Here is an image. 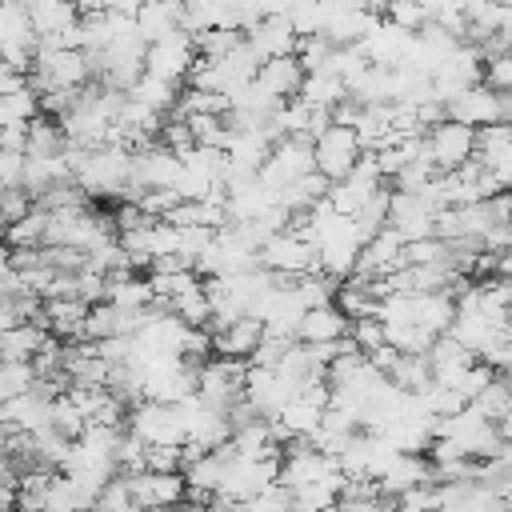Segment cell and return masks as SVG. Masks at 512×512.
<instances>
[{
    "label": "cell",
    "mask_w": 512,
    "mask_h": 512,
    "mask_svg": "<svg viewBox=\"0 0 512 512\" xmlns=\"http://www.w3.org/2000/svg\"><path fill=\"white\" fill-rule=\"evenodd\" d=\"M360 152H364V144H360V136H356L352 124H336L332 120V124H324L312 136V168L320 176H328V180L348 176V168L360 160Z\"/></svg>",
    "instance_id": "cell-1"
},
{
    "label": "cell",
    "mask_w": 512,
    "mask_h": 512,
    "mask_svg": "<svg viewBox=\"0 0 512 512\" xmlns=\"http://www.w3.org/2000/svg\"><path fill=\"white\" fill-rule=\"evenodd\" d=\"M424 148H428V160L440 172H452V168H460L464 160L476 156V128L464 124V120L444 116L432 128H424Z\"/></svg>",
    "instance_id": "cell-2"
},
{
    "label": "cell",
    "mask_w": 512,
    "mask_h": 512,
    "mask_svg": "<svg viewBox=\"0 0 512 512\" xmlns=\"http://www.w3.org/2000/svg\"><path fill=\"white\" fill-rule=\"evenodd\" d=\"M124 428L136 432L144 444H184L180 412H176V404H164V400H148V396H140V400L128 408Z\"/></svg>",
    "instance_id": "cell-3"
},
{
    "label": "cell",
    "mask_w": 512,
    "mask_h": 512,
    "mask_svg": "<svg viewBox=\"0 0 512 512\" xmlns=\"http://www.w3.org/2000/svg\"><path fill=\"white\" fill-rule=\"evenodd\" d=\"M260 264L272 268L276 276L292 280V276L316 268V244H312L308 236H300L296 228H280V232H272V236L260 244Z\"/></svg>",
    "instance_id": "cell-4"
},
{
    "label": "cell",
    "mask_w": 512,
    "mask_h": 512,
    "mask_svg": "<svg viewBox=\"0 0 512 512\" xmlns=\"http://www.w3.org/2000/svg\"><path fill=\"white\" fill-rule=\"evenodd\" d=\"M260 172V180L268 184V188H284V184H292V180H300L304 172H312V140L308 136H280L272 148H268V156H264V164L256 168Z\"/></svg>",
    "instance_id": "cell-5"
},
{
    "label": "cell",
    "mask_w": 512,
    "mask_h": 512,
    "mask_svg": "<svg viewBox=\"0 0 512 512\" xmlns=\"http://www.w3.org/2000/svg\"><path fill=\"white\" fill-rule=\"evenodd\" d=\"M388 224H392V228H396L404 240L432 236V224H436V204H432L424 192L392 188V196H388Z\"/></svg>",
    "instance_id": "cell-6"
},
{
    "label": "cell",
    "mask_w": 512,
    "mask_h": 512,
    "mask_svg": "<svg viewBox=\"0 0 512 512\" xmlns=\"http://www.w3.org/2000/svg\"><path fill=\"white\" fill-rule=\"evenodd\" d=\"M192 60H196L192 32L180 28V32H168V36H160V40L148 44L144 72H156V76H168V80H184V72L192 68Z\"/></svg>",
    "instance_id": "cell-7"
},
{
    "label": "cell",
    "mask_w": 512,
    "mask_h": 512,
    "mask_svg": "<svg viewBox=\"0 0 512 512\" xmlns=\"http://www.w3.org/2000/svg\"><path fill=\"white\" fill-rule=\"evenodd\" d=\"M124 476H128V484H132V500H136V508L180 504L184 492H188L184 472H152V468H140V472H124Z\"/></svg>",
    "instance_id": "cell-8"
},
{
    "label": "cell",
    "mask_w": 512,
    "mask_h": 512,
    "mask_svg": "<svg viewBox=\"0 0 512 512\" xmlns=\"http://www.w3.org/2000/svg\"><path fill=\"white\" fill-rule=\"evenodd\" d=\"M296 40H300V32L292 28V20L288 16H280V12H264L256 24H248L244 28V44L260 56V60H268V56H284V52H296Z\"/></svg>",
    "instance_id": "cell-9"
},
{
    "label": "cell",
    "mask_w": 512,
    "mask_h": 512,
    "mask_svg": "<svg viewBox=\"0 0 512 512\" xmlns=\"http://www.w3.org/2000/svg\"><path fill=\"white\" fill-rule=\"evenodd\" d=\"M148 308H120L112 300H96L88 304L84 316V340H108V336H132L144 324Z\"/></svg>",
    "instance_id": "cell-10"
},
{
    "label": "cell",
    "mask_w": 512,
    "mask_h": 512,
    "mask_svg": "<svg viewBox=\"0 0 512 512\" xmlns=\"http://www.w3.org/2000/svg\"><path fill=\"white\" fill-rule=\"evenodd\" d=\"M356 48H360L372 64L392 68V64H404V56H408V48H412V32H404V28H396L392 20L380 16V20L356 40Z\"/></svg>",
    "instance_id": "cell-11"
},
{
    "label": "cell",
    "mask_w": 512,
    "mask_h": 512,
    "mask_svg": "<svg viewBox=\"0 0 512 512\" xmlns=\"http://www.w3.org/2000/svg\"><path fill=\"white\" fill-rule=\"evenodd\" d=\"M448 116H452V120H464V124H472V128H480V124L504 120V104H500V92H496V88H488L484 80H476V84H468L460 96L448 100Z\"/></svg>",
    "instance_id": "cell-12"
},
{
    "label": "cell",
    "mask_w": 512,
    "mask_h": 512,
    "mask_svg": "<svg viewBox=\"0 0 512 512\" xmlns=\"http://www.w3.org/2000/svg\"><path fill=\"white\" fill-rule=\"evenodd\" d=\"M260 340H264V320L256 312L232 316L228 324L212 328V352L216 356H240V360H248Z\"/></svg>",
    "instance_id": "cell-13"
},
{
    "label": "cell",
    "mask_w": 512,
    "mask_h": 512,
    "mask_svg": "<svg viewBox=\"0 0 512 512\" xmlns=\"http://www.w3.org/2000/svg\"><path fill=\"white\" fill-rule=\"evenodd\" d=\"M272 100H292L300 96V84H304V64L296 60V52H284V56H268L256 64V76H252Z\"/></svg>",
    "instance_id": "cell-14"
},
{
    "label": "cell",
    "mask_w": 512,
    "mask_h": 512,
    "mask_svg": "<svg viewBox=\"0 0 512 512\" xmlns=\"http://www.w3.org/2000/svg\"><path fill=\"white\" fill-rule=\"evenodd\" d=\"M344 336H348V316L340 312L336 300L304 308V316L296 324V340H304V344H324V340H344Z\"/></svg>",
    "instance_id": "cell-15"
},
{
    "label": "cell",
    "mask_w": 512,
    "mask_h": 512,
    "mask_svg": "<svg viewBox=\"0 0 512 512\" xmlns=\"http://www.w3.org/2000/svg\"><path fill=\"white\" fill-rule=\"evenodd\" d=\"M84 316H88V300L80 296L44 300V328H52L60 340H84Z\"/></svg>",
    "instance_id": "cell-16"
},
{
    "label": "cell",
    "mask_w": 512,
    "mask_h": 512,
    "mask_svg": "<svg viewBox=\"0 0 512 512\" xmlns=\"http://www.w3.org/2000/svg\"><path fill=\"white\" fill-rule=\"evenodd\" d=\"M132 20H136L140 36L152 44V40H160V36L184 28V4H180V0H144Z\"/></svg>",
    "instance_id": "cell-17"
},
{
    "label": "cell",
    "mask_w": 512,
    "mask_h": 512,
    "mask_svg": "<svg viewBox=\"0 0 512 512\" xmlns=\"http://www.w3.org/2000/svg\"><path fill=\"white\" fill-rule=\"evenodd\" d=\"M44 340H48V332L40 320H16V324L0 328V360H32Z\"/></svg>",
    "instance_id": "cell-18"
},
{
    "label": "cell",
    "mask_w": 512,
    "mask_h": 512,
    "mask_svg": "<svg viewBox=\"0 0 512 512\" xmlns=\"http://www.w3.org/2000/svg\"><path fill=\"white\" fill-rule=\"evenodd\" d=\"M132 100L156 108V112H172L176 108V96H180V80H168V76H156V72H140L136 84L128 88Z\"/></svg>",
    "instance_id": "cell-19"
},
{
    "label": "cell",
    "mask_w": 512,
    "mask_h": 512,
    "mask_svg": "<svg viewBox=\"0 0 512 512\" xmlns=\"http://www.w3.org/2000/svg\"><path fill=\"white\" fill-rule=\"evenodd\" d=\"M340 96H348V88H344V80H340L332 68H316V72H304V84H300V100L332 108Z\"/></svg>",
    "instance_id": "cell-20"
},
{
    "label": "cell",
    "mask_w": 512,
    "mask_h": 512,
    "mask_svg": "<svg viewBox=\"0 0 512 512\" xmlns=\"http://www.w3.org/2000/svg\"><path fill=\"white\" fill-rule=\"evenodd\" d=\"M192 44H196V56L220 60V56H228L236 44H244V28L212 24V28H200V32H192Z\"/></svg>",
    "instance_id": "cell-21"
},
{
    "label": "cell",
    "mask_w": 512,
    "mask_h": 512,
    "mask_svg": "<svg viewBox=\"0 0 512 512\" xmlns=\"http://www.w3.org/2000/svg\"><path fill=\"white\" fill-rule=\"evenodd\" d=\"M44 224H48V212L36 204L28 216L4 224V244L8 248H40L44 244Z\"/></svg>",
    "instance_id": "cell-22"
},
{
    "label": "cell",
    "mask_w": 512,
    "mask_h": 512,
    "mask_svg": "<svg viewBox=\"0 0 512 512\" xmlns=\"http://www.w3.org/2000/svg\"><path fill=\"white\" fill-rule=\"evenodd\" d=\"M164 308H168V312H176L184 324H208V320H212V300H208L204 284H192V288H184L180 296L164 300Z\"/></svg>",
    "instance_id": "cell-23"
},
{
    "label": "cell",
    "mask_w": 512,
    "mask_h": 512,
    "mask_svg": "<svg viewBox=\"0 0 512 512\" xmlns=\"http://www.w3.org/2000/svg\"><path fill=\"white\" fill-rule=\"evenodd\" d=\"M480 416H488V420H500L508 408H512V392H508V380H504V372H496L472 400H468Z\"/></svg>",
    "instance_id": "cell-24"
},
{
    "label": "cell",
    "mask_w": 512,
    "mask_h": 512,
    "mask_svg": "<svg viewBox=\"0 0 512 512\" xmlns=\"http://www.w3.org/2000/svg\"><path fill=\"white\" fill-rule=\"evenodd\" d=\"M380 16H384V20H392V24H396V28H404V32H420V28L432 20L424 0H384Z\"/></svg>",
    "instance_id": "cell-25"
},
{
    "label": "cell",
    "mask_w": 512,
    "mask_h": 512,
    "mask_svg": "<svg viewBox=\"0 0 512 512\" xmlns=\"http://www.w3.org/2000/svg\"><path fill=\"white\" fill-rule=\"evenodd\" d=\"M348 340H352L364 356H368V352H376V348H384V344H388V340H384V320H380L376 312L348 320Z\"/></svg>",
    "instance_id": "cell-26"
},
{
    "label": "cell",
    "mask_w": 512,
    "mask_h": 512,
    "mask_svg": "<svg viewBox=\"0 0 512 512\" xmlns=\"http://www.w3.org/2000/svg\"><path fill=\"white\" fill-rule=\"evenodd\" d=\"M336 496H340L336 484H296L292 508H336Z\"/></svg>",
    "instance_id": "cell-27"
},
{
    "label": "cell",
    "mask_w": 512,
    "mask_h": 512,
    "mask_svg": "<svg viewBox=\"0 0 512 512\" xmlns=\"http://www.w3.org/2000/svg\"><path fill=\"white\" fill-rule=\"evenodd\" d=\"M36 208V196L24 188V184H12V188H0V220L12 224L20 216H28Z\"/></svg>",
    "instance_id": "cell-28"
},
{
    "label": "cell",
    "mask_w": 512,
    "mask_h": 512,
    "mask_svg": "<svg viewBox=\"0 0 512 512\" xmlns=\"http://www.w3.org/2000/svg\"><path fill=\"white\" fill-rule=\"evenodd\" d=\"M96 508H136L132 500V484L124 472H116L112 480H104V488L96 492Z\"/></svg>",
    "instance_id": "cell-29"
},
{
    "label": "cell",
    "mask_w": 512,
    "mask_h": 512,
    "mask_svg": "<svg viewBox=\"0 0 512 512\" xmlns=\"http://www.w3.org/2000/svg\"><path fill=\"white\" fill-rule=\"evenodd\" d=\"M480 80H484L488 88H496V92H512V48H508V52L488 56V60H484Z\"/></svg>",
    "instance_id": "cell-30"
},
{
    "label": "cell",
    "mask_w": 512,
    "mask_h": 512,
    "mask_svg": "<svg viewBox=\"0 0 512 512\" xmlns=\"http://www.w3.org/2000/svg\"><path fill=\"white\" fill-rule=\"evenodd\" d=\"M176 200H180V192H176L172 184H160V188H144V192L136 196V204H140L148 216H168Z\"/></svg>",
    "instance_id": "cell-31"
},
{
    "label": "cell",
    "mask_w": 512,
    "mask_h": 512,
    "mask_svg": "<svg viewBox=\"0 0 512 512\" xmlns=\"http://www.w3.org/2000/svg\"><path fill=\"white\" fill-rule=\"evenodd\" d=\"M12 184H24V152L0 148V188H12Z\"/></svg>",
    "instance_id": "cell-32"
},
{
    "label": "cell",
    "mask_w": 512,
    "mask_h": 512,
    "mask_svg": "<svg viewBox=\"0 0 512 512\" xmlns=\"http://www.w3.org/2000/svg\"><path fill=\"white\" fill-rule=\"evenodd\" d=\"M24 84H28V68H20V64H12V60L0 56V96L4 92H16Z\"/></svg>",
    "instance_id": "cell-33"
},
{
    "label": "cell",
    "mask_w": 512,
    "mask_h": 512,
    "mask_svg": "<svg viewBox=\"0 0 512 512\" xmlns=\"http://www.w3.org/2000/svg\"><path fill=\"white\" fill-rule=\"evenodd\" d=\"M0 148L24 152V148H28V120H24V124H4V128H0Z\"/></svg>",
    "instance_id": "cell-34"
},
{
    "label": "cell",
    "mask_w": 512,
    "mask_h": 512,
    "mask_svg": "<svg viewBox=\"0 0 512 512\" xmlns=\"http://www.w3.org/2000/svg\"><path fill=\"white\" fill-rule=\"evenodd\" d=\"M500 496H504V504H512V476L504 480V488H500Z\"/></svg>",
    "instance_id": "cell-35"
},
{
    "label": "cell",
    "mask_w": 512,
    "mask_h": 512,
    "mask_svg": "<svg viewBox=\"0 0 512 512\" xmlns=\"http://www.w3.org/2000/svg\"><path fill=\"white\" fill-rule=\"evenodd\" d=\"M504 380H508V392H512V368H508V372H504Z\"/></svg>",
    "instance_id": "cell-36"
},
{
    "label": "cell",
    "mask_w": 512,
    "mask_h": 512,
    "mask_svg": "<svg viewBox=\"0 0 512 512\" xmlns=\"http://www.w3.org/2000/svg\"><path fill=\"white\" fill-rule=\"evenodd\" d=\"M508 320H512V300H508Z\"/></svg>",
    "instance_id": "cell-37"
}]
</instances>
